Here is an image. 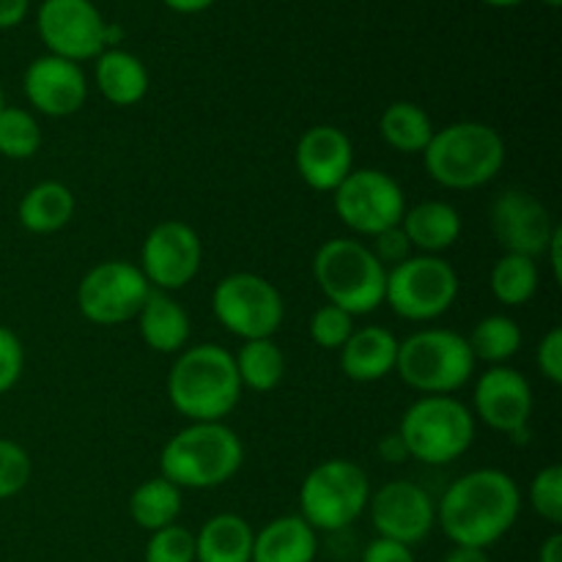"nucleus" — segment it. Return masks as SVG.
Here are the masks:
<instances>
[{"label":"nucleus","instance_id":"nucleus-1","mask_svg":"<svg viewBox=\"0 0 562 562\" xmlns=\"http://www.w3.org/2000/svg\"><path fill=\"white\" fill-rule=\"evenodd\" d=\"M521 514L519 483L503 470H475L450 483L437 505V525L456 547L488 549Z\"/></svg>","mask_w":562,"mask_h":562},{"label":"nucleus","instance_id":"nucleus-2","mask_svg":"<svg viewBox=\"0 0 562 562\" xmlns=\"http://www.w3.org/2000/svg\"><path fill=\"white\" fill-rule=\"evenodd\" d=\"M168 398L190 423H223L241 398L234 355L217 344L179 351L168 373Z\"/></svg>","mask_w":562,"mask_h":562},{"label":"nucleus","instance_id":"nucleus-3","mask_svg":"<svg viewBox=\"0 0 562 562\" xmlns=\"http://www.w3.org/2000/svg\"><path fill=\"white\" fill-rule=\"evenodd\" d=\"M245 464V445L225 423H190L165 442L159 475L179 488H217Z\"/></svg>","mask_w":562,"mask_h":562},{"label":"nucleus","instance_id":"nucleus-4","mask_svg":"<svg viewBox=\"0 0 562 562\" xmlns=\"http://www.w3.org/2000/svg\"><path fill=\"white\" fill-rule=\"evenodd\" d=\"M505 140L481 121H456L434 130L423 151L426 173L445 190H477L497 179L505 165Z\"/></svg>","mask_w":562,"mask_h":562},{"label":"nucleus","instance_id":"nucleus-5","mask_svg":"<svg viewBox=\"0 0 562 562\" xmlns=\"http://www.w3.org/2000/svg\"><path fill=\"white\" fill-rule=\"evenodd\" d=\"M313 280L329 305L368 316L384 305L387 269L360 239H329L313 256Z\"/></svg>","mask_w":562,"mask_h":562},{"label":"nucleus","instance_id":"nucleus-6","mask_svg":"<svg viewBox=\"0 0 562 562\" xmlns=\"http://www.w3.org/2000/svg\"><path fill=\"white\" fill-rule=\"evenodd\" d=\"M398 437L409 459L445 467L475 442V415L453 395H423L401 417Z\"/></svg>","mask_w":562,"mask_h":562},{"label":"nucleus","instance_id":"nucleus-7","mask_svg":"<svg viewBox=\"0 0 562 562\" xmlns=\"http://www.w3.org/2000/svg\"><path fill=\"white\" fill-rule=\"evenodd\" d=\"M395 373L423 395H453L475 373V357L464 335L453 329H420L398 340Z\"/></svg>","mask_w":562,"mask_h":562},{"label":"nucleus","instance_id":"nucleus-8","mask_svg":"<svg viewBox=\"0 0 562 562\" xmlns=\"http://www.w3.org/2000/svg\"><path fill=\"white\" fill-rule=\"evenodd\" d=\"M371 481L360 464L346 459L322 461L300 486V516L322 532H338L355 525L368 510Z\"/></svg>","mask_w":562,"mask_h":562},{"label":"nucleus","instance_id":"nucleus-9","mask_svg":"<svg viewBox=\"0 0 562 562\" xmlns=\"http://www.w3.org/2000/svg\"><path fill=\"white\" fill-rule=\"evenodd\" d=\"M459 272L442 256H409L398 267L387 269L384 302L395 316L406 322H434L445 316L459 300Z\"/></svg>","mask_w":562,"mask_h":562},{"label":"nucleus","instance_id":"nucleus-10","mask_svg":"<svg viewBox=\"0 0 562 562\" xmlns=\"http://www.w3.org/2000/svg\"><path fill=\"white\" fill-rule=\"evenodd\" d=\"M212 311L214 318L241 344L274 338L285 318L280 291L256 272L225 274L212 291Z\"/></svg>","mask_w":562,"mask_h":562},{"label":"nucleus","instance_id":"nucleus-11","mask_svg":"<svg viewBox=\"0 0 562 562\" xmlns=\"http://www.w3.org/2000/svg\"><path fill=\"white\" fill-rule=\"evenodd\" d=\"M333 209L340 223L360 236H379L401 225L406 195L398 181L376 168L351 170L333 192Z\"/></svg>","mask_w":562,"mask_h":562},{"label":"nucleus","instance_id":"nucleus-12","mask_svg":"<svg viewBox=\"0 0 562 562\" xmlns=\"http://www.w3.org/2000/svg\"><path fill=\"white\" fill-rule=\"evenodd\" d=\"M148 294L151 285L143 278L140 267L126 261H102L88 269L77 285V307L91 324L115 327L132 322Z\"/></svg>","mask_w":562,"mask_h":562},{"label":"nucleus","instance_id":"nucleus-13","mask_svg":"<svg viewBox=\"0 0 562 562\" xmlns=\"http://www.w3.org/2000/svg\"><path fill=\"white\" fill-rule=\"evenodd\" d=\"M110 22L91 0H42L36 27L49 55L66 60H91L108 49Z\"/></svg>","mask_w":562,"mask_h":562},{"label":"nucleus","instance_id":"nucleus-14","mask_svg":"<svg viewBox=\"0 0 562 562\" xmlns=\"http://www.w3.org/2000/svg\"><path fill=\"white\" fill-rule=\"evenodd\" d=\"M203 245L192 225L181 220H165L148 231L140 247V272L157 291H179L192 283L201 269Z\"/></svg>","mask_w":562,"mask_h":562},{"label":"nucleus","instance_id":"nucleus-15","mask_svg":"<svg viewBox=\"0 0 562 562\" xmlns=\"http://www.w3.org/2000/svg\"><path fill=\"white\" fill-rule=\"evenodd\" d=\"M373 530L379 538L398 541L404 547L426 541L437 527V503L423 486L412 481H390L368 499Z\"/></svg>","mask_w":562,"mask_h":562},{"label":"nucleus","instance_id":"nucleus-16","mask_svg":"<svg viewBox=\"0 0 562 562\" xmlns=\"http://www.w3.org/2000/svg\"><path fill=\"white\" fill-rule=\"evenodd\" d=\"M492 234L505 252L538 258L547 252L558 223L536 195L525 190H505L492 203Z\"/></svg>","mask_w":562,"mask_h":562},{"label":"nucleus","instance_id":"nucleus-17","mask_svg":"<svg viewBox=\"0 0 562 562\" xmlns=\"http://www.w3.org/2000/svg\"><path fill=\"white\" fill-rule=\"evenodd\" d=\"M475 415L488 428L514 437H527L532 415V387L525 373L510 366H492L475 384Z\"/></svg>","mask_w":562,"mask_h":562},{"label":"nucleus","instance_id":"nucleus-18","mask_svg":"<svg viewBox=\"0 0 562 562\" xmlns=\"http://www.w3.org/2000/svg\"><path fill=\"white\" fill-rule=\"evenodd\" d=\"M22 91L36 113L49 119H69L80 113L88 99L86 71L75 60L42 55L31 60L22 75Z\"/></svg>","mask_w":562,"mask_h":562},{"label":"nucleus","instance_id":"nucleus-19","mask_svg":"<svg viewBox=\"0 0 562 562\" xmlns=\"http://www.w3.org/2000/svg\"><path fill=\"white\" fill-rule=\"evenodd\" d=\"M296 173L311 190L335 192L340 181L355 170V146L349 135L333 124L305 130L294 151Z\"/></svg>","mask_w":562,"mask_h":562},{"label":"nucleus","instance_id":"nucleus-20","mask_svg":"<svg viewBox=\"0 0 562 562\" xmlns=\"http://www.w3.org/2000/svg\"><path fill=\"white\" fill-rule=\"evenodd\" d=\"M398 338L384 327H362L340 346V371L351 382L371 384L395 373Z\"/></svg>","mask_w":562,"mask_h":562},{"label":"nucleus","instance_id":"nucleus-21","mask_svg":"<svg viewBox=\"0 0 562 562\" xmlns=\"http://www.w3.org/2000/svg\"><path fill=\"white\" fill-rule=\"evenodd\" d=\"M135 322L143 344L157 351V355H179V351H184L187 340H190V316L165 291L151 289Z\"/></svg>","mask_w":562,"mask_h":562},{"label":"nucleus","instance_id":"nucleus-22","mask_svg":"<svg viewBox=\"0 0 562 562\" xmlns=\"http://www.w3.org/2000/svg\"><path fill=\"white\" fill-rule=\"evenodd\" d=\"M461 214L445 201H423L415 203L401 217V231L409 239L412 250H420L426 256H439L448 247H453L461 236Z\"/></svg>","mask_w":562,"mask_h":562},{"label":"nucleus","instance_id":"nucleus-23","mask_svg":"<svg viewBox=\"0 0 562 562\" xmlns=\"http://www.w3.org/2000/svg\"><path fill=\"white\" fill-rule=\"evenodd\" d=\"M316 554V530L296 514L278 516L256 532L250 562H313Z\"/></svg>","mask_w":562,"mask_h":562},{"label":"nucleus","instance_id":"nucleus-24","mask_svg":"<svg viewBox=\"0 0 562 562\" xmlns=\"http://www.w3.org/2000/svg\"><path fill=\"white\" fill-rule=\"evenodd\" d=\"M97 88L115 108H132L148 93V69L137 55L110 47L97 55Z\"/></svg>","mask_w":562,"mask_h":562},{"label":"nucleus","instance_id":"nucleus-25","mask_svg":"<svg viewBox=\"0 0 562 562\" xmlns=\"http://www.w3.org/2000/svg\"><path fill=\"white\" fill-rule=\"evenodd\" d=\"M250 521L236 514H217L203 521L195 532V562H250L252 560Z\"/></svg>","mask_w":562,"mask_h":562},{"label":"nucleus","instance_id":"nucleus-26","mask_svg":"<svg viewBox=\"0 0 562 562\" xmlns=\"http://www.w3.org/2000/svg\"><path fill=\"white\" fill-rule=\"evenodd\" d=\"M75 206L77 203L69 187L60 181H38L22 195L16 214H20L22 228L44 236L66 228L69 220L75 217Z\"/></svg>","mask_w":562,"mask_h":562},{"label":"nucleus","instance_id":"nucleus-27","mask_svg":"<svg viewBox=\"0 0 562 562\" xmlns=\"http://www.w3.org/2000/svg\"><path fill=\"white\" fill-rule=\"evenodd\" d=\"M379 135L398 154H423L434 137L431 115L415 102H393L379 119Z\"/></svg>","mask_w":562,"mask_h":562},{"label":"nucleus","instance_id":"nucleus-28","mask_svg":"<svg viewBox=\"0 0 562 562\" xmlns=\"http://www.w3.org/2000/svg\"><path fill=\"white\" fill-rule=\"evenodd\" d=\"M181 514V488L165 481L162 475L148 477L132 492L130 516L140 530L157 532L162 527L176 525Z\"/></svg>","mask_w":562,"mask_h":562},{"label":"nucleus","instance_id":"nucleus-29","mask_svg":"<svg viewBox=\"0 0 562 562\" xmlns=\"http://www.w3.org/2000/svg\"><path fill=\"white\" fill-rule=\"evenodd\" d=\"M236 373H239L241 390H252V393H272L285 373V357L283 349L274 344V338L261 340H245L241 349L234 357Z\"/></svg>","mask_w":562,"mask_h":562},{"label":"nucleus","instance_id":"nucleus-30","mask_svg":"<svg viewBox=\"0 0 562 562\" xmlns=\"http://www.w3.org/2000/svg\"><path fill=\"white\" fill-rule=\"evenodd\" d=\"M467 344H470L475 360L488 362V366H505L521 349V329L510 316L494 313L472 327Z\"/></svg>","mask_w":562,"mask_h":562},{"label":"nucleus","instance_id":"nucleus-31","mask_svg":"<svg viewBox=\"0 0 562 562\" xmlns=\"http://www.w3.org/2000/svg\"><path fill=\"white\" fill-rule=\"evenodd\" d=\"M492 294L497 302L508 307L527 305L538 291V263L536 258L516 256V252H505L497 263L492 267Z\"/></svg>","mask_w":562,"mask_h":562},{"label":"nucleus","instance_id":"nucleus-32","mask_svg":"<svg viewBox=\"0 0 562 562\" xmlns=\"http://www.w3.org/2000/svg\"><path fill=\"white\" fill-rule=\"evenodd\" d=\"M42 146V126L36 115L25 108L0 110V157L31 159Z\"/></svg>","mask_w":562,"mask_h":562},{"label":"nucleus","instance_id":"nucleus-33","mask_svg":"<svg viewBox=\"0 0 562 562\" xmlns=\"http://www.w3.org/2000/svg\"><path fill=\"white\" fill-rule=\"evenodd\" d=\"M146 562H195V532L168 525L151 532L146 543Z\"/></svg>","mask_w":562,"mask_h":562},{"label":"nucleus","instance_id":"nucleus-34","mask_svg":"<svg viewBox=\"0 0 562 562\" xmlns=\"http://www.w3.org/2000/svg\"><path fill=\"white\" fill-rule=\"evenodd\" d=\"M530 505L543 521L560 525L562 521V467H543L530 483Z\"/></svg>","mask_w":562,"mask_h":562},{"label":"nucleus","instance_id":"nucleus-35","mask_svg":"<svg viewBox=\"0 0 562 562\" xmlns=\"http://www.w3.org/2000/svg\"><path fill=\"white\" fill-rule=\"evenodd\" d=\"M33 475V461L22 445L0 439V503L16 497Z\"/></svg>","mask_w":562,"mask_h":562},{"label":"nucleus","instance_id":"nucleus-36","mask_svg":"<svg viewBox=\"0 0 562 562\" xmlns=\"http://www.w3.org/2000/svg\"><path fill=\"white\" fill-rule=\"evenodd\" d=\"M355 333V316L335 305H322L311 316V338L322 349H340Z\"/></svg>","mask_w":562,"mask_h":562},{"label":"nucleus","instance_id":"nucleus-37","mask_svg":"<svg viewBox=\"0 0 562 562\" xmlns=\"http://www.w3.org/2000/svg\"><path fill=\"white\" fill-rule=\"evenodd\" d=\"M22 368H25V349L20 338L0 324V395H5L20 382Z\"/></svg>","mask_w":562,"mask_h":562},{"label":"nucleus","instance_id":"nucleus-38","mask_svg":"<svg viewBox=\"0 0 562 562\" xmlns=\"http://www.w3.org/2000/svg\"><path fill=\"white\" fill-rule=\"evenodd\" d=\"M371 252L384 269H393L412 256V245L404 231H401V225H395V228H387L379 236H373Z\"/></svg>","mask_w":562,"mask_h":562},{"label":"nucleus","instance_id":"nucleus-39","mask_svg":"<svg viewBox=\"0 0 562 562\" xmlns=\"http://www.w3.org/2000/svg\"><path fill=\"white\" fill-rule=\"evenodd\" d=\"M536 362L541 376L547 379L549 384L560 387L562 384V329L552 327L547 335L541 338L536 351Z\"/></svg>","mask_w":562,"mask_h":562},{"label":"nucleus","instance_id":"nucleus-40","mask_svg":"<svg viewBox=\"0 0 562 562\" xmlns=\"http://www.w3.org/2000/svg\"><path fill=\"white\" fill-rule=\"evenodd\" d=\"M362 562H415L409 547L398 541H387V538H373L362 552Z\"/></svg>","mask_w":562,"mask_h":562},{"label":"nucleus","instance_id":"nucleus-41","mask_svg":"<svg viewBox=\"0 0 562 562\" xmlns=\"http://www.w3.org/2000/svg\"><path fill=\"white\" fill-rule=\"evenodd\" d=\"M31 0H0V31L16 27L27 16Z\"/></svg>","mask_w":562,"mask_h":562},{"label":"nucleus","instance_id":"nucleus-42","mask_svg":"<svg viewBox=\"0 0 562 562\" xmlns=\"http://www.w3.org/2000/svg\"><path fill=\"white\" fill-rule=\"evenodd\" d=\"M379 459L390 461V464H401V461L409 459V453H406V445H404V439L398 437V431L382 437V442H379Z\"/></svg>","mask_w":562,"mask_h":562},{"label":"nucleus","instance_id":"nucleus-43","mask_svg":"<svg viewBox=\"0 0 562 562\" xmlns=\"http://www.w3.org/2000/svg\"><path fill=\"white\" fill-rule=\"evenodd\" d=\"M543 256L549 258V263H552V274L554 280H562V228L558 225L552 234V239H549L547 245V252Z\"/></svg>","mask_w":562,"mask_h":562},{"label":"nucleus","instance_id":"nucleus-44","mask_svg":"<svg viewBox=\"0 0 562 562\" xmlns=\"http://www.w3.org/2000/svg\"><path fill=\"white\" fill-rule=\"evenodd\" d=\"M445 562H492L486 549H472V547H453L445 554Z\"/></svg>","mask_w":562,"mask_h":562},{"label":"nucleus","instance_id":"nucleus-45","mask_svg":"<svg viewBox=\"0 0 562 562\" xmlns=\"http://www.w3.org/2000/svg\"><path fill=\"white\" fill-rule=\"evenodd\" d=\"M162 3L176 14H201V11L212 9L217 0H162Z\"/></svg>","mask_w":562,"mask_h":562},{"label":"nucleus","instance_id":"nucleus-46","mask_svg":"<svg viewBox=\"0 0 562 562\" xmlns=\"http://www.w3.org/2000/svg\"><path fill=\"white\" fill-rule=\"evenodd\" d=\"M538 562H562V536L560 532H552V536L541 543Z\"/></svg>","mask_w":562,"mask_h":562},{"label":"nucleus","instance_id":"nucleus-47","mask_svg":"<svg viewBox=\"0 0 562 562\" xmlns=\"http://www.w3.org/2000/svg\"><path fill=\"white\" fill-rule=\"evenodd\" d=\"M481 3L494 5V9H514V5L525 3V0H481Z\"/></svg>","mask_w":562,"mask_h":562},{"label":"nucleus","instance_id":"nucleus-48","mask_svg":"<svg viewBox=\"0 0 562 562\" xmlns=\"http://www.w3.org/2000/svg\"><path fill=\"white\" fill-rule=\"evenodd\" d=\"M541 3H547L549 9H558V5L562 3V0H541Z\"/></svg>","mask_w":562,"mask_h":562},{"label":"nucleus","instance_id":"nucleus-49","mask_svg":"<svg viewBox=\"0 0 562 562\" xmlns=\"http://www.w3.org/2000/svg\"><path fill=\"white\" fill-rule=\"evenodd\" d=\"M5 108V102H3V88H0V110Z\"/></svg>","mask_w":562,"mask_h":562}]
</instances>
